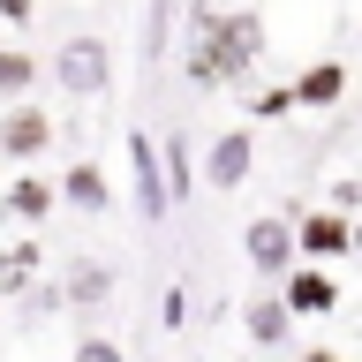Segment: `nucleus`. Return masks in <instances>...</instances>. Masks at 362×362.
<instances>
[{
    "label": "nucleus",
    "mask_w": 362,
    "mask_h": 362,
    "mask_svg": "<svg viewBox=\"0 0 362 362\" xmlns=\"http://www.w3.org/2000/svg\"><path fill=\"white\" fill-rule=\"evenodd\" d=\"M302 362H339V355H332V347H310V355H302Z\"/></svg>",
    "instance_id": "19"
},
{
    "label": "nucleus",
    "mask_w": 362,
    "mask_h": 362,
    "mask_svg": "<svg viewBox=\"0 0 362 362\" xmlns=\"http://www.w3.org/2000/svg\"><path fill=\"white\" fill-rule=\"evenodd\" d=\"M242 257L264 272V279H287V272L302 264V249H294V219H279V211L249 219V226H242Z\"/></svg>",
    "instance_id": "5"
},
{
    "label": "nucleus",
    "mask_w": 362,
    "mask_h": 362,
    "mask_svg": "<svg viewBox=\"0 0 362 362\" xmlns=\"http://www.w3.org/2000/svg\"><path fill=\"white\" fill-rule=\"evenodd\" d=\"M287 90H294V106H339V90H347V68H339V61H317V68H302Z\"/></svg>",
    "instance_id": "12"
},
{
    "label": "nucleus",
    "mask_w": 362,
    "mask_h": 362,
    "mask_svg": "<svg viewBox=\"0 0 362 362\" xmlns=\"http://www.w3.org/2000/svg\"><path fill=\"white\" fill-rule=\"evenodd\" d=\"M45 76V61H30L23 45H0V106H16V98H30Z\"/></svg>",
    "instance_id": "13"
},
{
    "label": "nucleus",
    "mask_w": 362,
    "mask_h": 362,
    "mask_svg": "<svg viewBox=\"0 0 362 362\" xmlns=\"http://www.w3.org/2000/svg\"><path fill=\"white\" fill-rule=\"evenodd\" d=\"M129 189H136V211L144 219H166V158H158L151 136H129Z\"/></svg>",
    "instance_id": "6"
},
{
    "label": "nucleus",
    "mask_w": 362,
    "mask_h": 362,
    "mask_svg": "<svg viewBox=\"0 0 362 362\" xmlns=\"http://www.w3.org/2000/svg\"><path fill=\"white\" fill-rule=\"evenodd\" d=\"M61 204H76V211H90V219H98V211H113V181H106V166H68L61 174Z\"/></svg>",
    "instance_id": "10"
},
{
    "label": "nucleus",
    "mask_w": 362,
    "mask_h": 362,
    "mask_svg": "<svg viewBox=\"0 0 362 362\" xmlns=\"http://www.w3.org/2000/svg\"><path fill=\"white\" fill-rule=\"evenodd\" d=\"M158 158H166V197H189L197 174H189V144H181V129L166 136V151H158Z\"/></svg>",
    "instance_id": "15"
},
{
    "label": "nucleus",
    "mask_w": 362,
    "mask_h": 362,
    "mask_svg": "<svg viewBox=\"0 0 362 362\" xmlns=\"http://www.w3.org/2000/svg\"><path fill=\"white\" fill-rule=\"evenodd\" d=\"M294 249H302V264H339V257H355V219L317 204V211L294 219Z\"/></svg>",
    "instance_id": "3"
},
{
    "label": "nucleus",
    "mask_w": 362,
    "mask_h": 362,
    "mask_svg": "<svg viewBox=\"0 0 362 362\" xmlns=\"http://www.w3.org/2000/svg\"><path fill=\"white\" fill-rule=\"evenodd\" d=\"M181 317H189V294H181V287H166V332H181Z\"/></svg>",
    "instance_id": "17"
},
{
    "label": "nucleus",
    "mask_w": 362,
    "mask_h": 362,
    "mask_svg": "<svg viewBox=\"0 0 362 362\" xmlns=\"http://www.w3.org/2000/svg\"><path fill=\"white\" fill-rule=\"evenodd\" d=\"M257 61H264V23L249 16V8H234V16H197V45H189V83L197 90L242 83Z\"/></svg>",
    "instance_id": "1"
},
{
    "label": "nucleus",
    "mask_w": 362,
    "mask_h": 362,
    "mask_svg": "<svg viewBox=\"0 0 362 362\" xmlns=\"http://www.w3.org/2000/svg\"><path fill=\"white\" fill-rule=\"evenodd\" d=\"M38 16V0H0V23H30Z\"/></svg>",
    "instance_id": "18"
},
{
    "label": "nucleus",
    "mask_w": 362,
    "mask_h": 362,
    "mask_svg": "<svg viewBox=\"0 0 362 362\" xmlns=\"http://www.w3.org/2000/svg\"><path fill=\"white\" fill-rule=\"evenodd\" d=\"M355 257H362V219H355Z\"/></svg>",
    "instance_id": "20"
},
{
    "label": "nucleus",
    "mask_w": 362,
    "mask_h": 362,
    "mask_svg": "<svg viewBox=\"0 0 362 362\" xmlns=\"http://www.w3.org/2000/svg\"><path fill=\"white\" fill-rule=\"evenodd\" d=\"M53 204H61V181H45V174H23L16 189H0V211L8 219H45Z\"/></svg>",
    "instance_id": "11"
},
{
    "label": "nucleus",
    "mask_w": 362,
    "mask_h": 362,
    "mask_svg": "<svg viewBox=\"0 0 362 362\" xmlns=\"http://www.w3.org/2000/svg\"><path fill=\"white\" fill-rule=\"evenodd\" d=\"M106 294H113V272H106V264H83L76 279H68V294H61V302H68V310H98Z\"/></svg>",
    "instance_id": "14"
},
{
    "label": "nucleus",
    "mask_w": 362,
    "mask_h": 362,
    "mask_svg": "<svg viewBox=\"0 0 362 362\" xmlns=\"http://www.w3.org/2000/svg\"><path fill=\"white\" fill-rule=\"evenodd\" d=\"M249 166H257V144H249V129L211 136V151H204V189H242Z\"/></svg>",
    "instance_id": "8"
},
{
    "label": "nucleus",
    "mask_w": 362,
    "mask_h": 362,
    "mask_svg": "<svg viewBox=\"0 0 362 362\" xmlns=\"http://www.w3.org/2000/svg\"><path fill=\"white\" fill-rule=\"evenodd\" d=\"M76 362H129V355H121V339H98V332H90V339H76Z\"/></svg>",
    "instance_id": "16"
},
{
    "label": "nucleus",
    "mask_w": 362,
    "mask_h": 362,
    "mask_svg": "<svg viewBox=\"0 0 362 362\" xmlns=\"http://www.w3.org/2000/svg\"><path fill=\"white\" fill-rule=\"evenodd\" d=\"M53 113L30 106V98H16V106H0V158H16V166H30V158L53 151Z\"/></svg>",
    "instance_id": "4"
},
{
    "label": "nucleus",
    "mask_w": 362,
    "mask_h": 362,
    "mask_svg": "<svg viewBox=\"0 0 362 362\" xmlns=\"http://www.w3.org/2000/svg\"><path fill=\"white\" fill-rule=\"evenodd\" d=\"M45 76L61 83V98H98L113 83V45L106 38H61V53L45 61Z\"/></svg>",
    "instance_id": "2"
},
{
    "label": "nucleus",
    "mask_w": 362,
    "mask_h": 362,
    "mask_svg": "<svg viewBox=\"0 0 362 362\" xmlns=\"http://www.w3.org/2000/svg\"><path fill=\"white\" fill-rule=\"evenodd\" d=\"M279 302H287L294 317H332V310H339V279H332V264H294L287 279H279Z\"/></svg>",
    "instance_id": "7"
},
{
    "label": "nucleus",
    "mask_w": 362,
    "mask_h": 362,
    "mask_svg": "<svg viewBox=\"0 0 362 362\" xmlns=\"http://www.w3.org/2000/svg\"><path fill=\"white\" fill-rule=\"evenodd\" d=\"M242 332L257 339V347H279V339L294 332V310L279 302V294H249L242 302Z\"/></svg>",
    "instance_id": "9"
}]
</instances>
